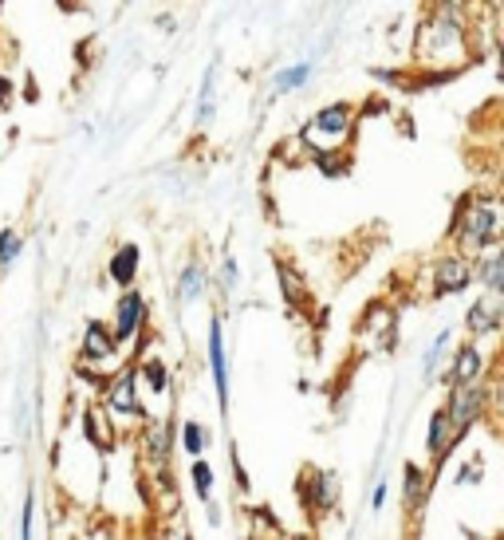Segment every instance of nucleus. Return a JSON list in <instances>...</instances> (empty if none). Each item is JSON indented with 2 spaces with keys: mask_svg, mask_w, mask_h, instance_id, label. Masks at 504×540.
<instances>
[{
  "mask_svg": "<svg viewBox=\"0 0 504 540\" xmlns=\"http://www.w3.org/2000/svg\"><path fill=\"white\" fill-rule=\"evenodd\" d=\"M469 56H473V48H469L465 12L453 0H438L414 36V60L434 71V79H449L469 64Z\"/></svg>",
  "mask_w": 504,
  "mask_h": 540,
  "instance_id": "nucleus-1",
  "label": "nucleus"
},
{
  "mask_svg": "<svg viewBox=\"0 0 504 540\" xmlns=\"http://www.w3.org/2000/svg\"><path fill=\"white\" fill-rule=\"evenodd\" d=\"M453 245L461 257H481L501 241V205L497 198H481V194H465L457 213H453V229H449Z\"/></svg>",
  "mask_w": 504,
  "mask_h": 540,
  "instance_id": "nucleus-2",
  "label": "nucleus"
},
{
  "mask_svg": "<svg viewBox=\"0 0 504 540\" xmlns=\"http://www.w3.org/2000/svg\"><path fill=\"white\" fill-rule=\"evenodd\" d=\"M355 123H359V107L347 103V99H335V103H327V107L315 111V119L304 127L300 138H304L312 150H335V146H343V142L351 138Z\"/></svg>",
  "mask_w": 504,
  "mask_h": 540,
  "instance_id": "nucleus-3",
  "label": "nucleus"
},
{
  "mask_svg": "<svg viewBox=\"0 0 504 540\" xmlns=\"http://www.w3.org/2000/svg\"><path fill=\"white\" fill-rule=\"evenodd\" d=\"M489 387L477 379V383H457V387H449V403L441 406L445 410V418H449V426H453V434L461 438V434H469L477 422H481V414H485V406H489Z\"/></svg>",
  "mask_w": 504,
  "mask_h": 540,
  "instance_id": "nucleus-4",
  "label": "nucleus"
},
{
  "mask_svg": "<svg viewBox=\"0 0 504 540\" xmlns=\"http://www.w3.org/2000/svg\"><path fill=\"white\" fill-rule=\"evenodd\" d=\"M103 410H107L111 418H119V422H138V418H146V406H142V395H138V375H134V367L119 371V375L107 383V391H103Z\"/></svg>",
  "mask_w": 504,
  "mask_h": 540,
  "instance_id": "nucleus-5",
  "label": "nucleus"
},
{
  "mask_svg": "<svg viewBox=\"0 0 504 540\" xmlns=\"http://www.w3.org/2000/svg\"><path fill=\"white\" fill-rule=\"evenodd\" d=\"M142 324H146V296L134 292V288H123L119 308H115V328H111V336H115L119 347H126V343H134V339L142 336Z\"/></svg>",
  "mask_w": 504,
  "mask_h": 540,
  "instance_id": "nucleus-6",
  "label": "nucleus"
},
{
  "mask_svg": "<svg viewBox=\"0 0 504 540\" xmlns=\"http://www.w3.org/2000/svg\"><path fill=\"white\" fill-rule=\"evenodd\" d=\"M473 284V261L461 253H449L434 265V296H453Z\"/></svg>",
  "mask_w": 504,
  "mask_h": 540,
  "instance_id": "nucleus-7",
  "label": "nucleus"
},
{
  "mask_svg": "<svg viewBox=\"0 0 504 540\" xmlns=\"http://www.w3.org/2000/svg\"><path fill=\"white\" fill-rule=\"evenodd\" d=\"M209 371H213V387H217V406L221 414L229 410V355H225V332L221 320H209Z\"/></svg>",
  "mask_w": 504,
  "mask_h": 540,
  "instance_id": "nucleus-8",
  "label": "nucleus"
},
{
  "mask_svg": "<svg viewBox=\"0 0 504 540\" xmlns=\"http://www.w3.org/2000/svg\"><path fill=\"white\" fill-rule=\"evenodd\" d=\"M501 292H485L481 300H473V308L465 312V328L473 332V339H485V336H497L501 332Z\"/></svg>",
  "mask_w": 504,
  "mask_h": 540,
  "instance_id": "nucleus-9",
  "label": "nucleus"
},
{
  "mask_svg": "<svg viewBox=\"0 0 504 540\" xmlns=\"http://www.w3.org/2000/svg\"><path fill=\"white\" fill-rule=\"evenodd\" d=\"M142 454L154 470H166L170 466V454H174V422L158 418V422H146L142 430Z\"/></svg>",
  "mask_w": 504,
  "mask_h": 540,
  "instance_id": "nucleus-10",
  "label": "nucleus"
},
{
  "mask_svg": "<svg viewBox=\"0 0 504 540\" xmlns=\"http://www.w3.org/2000/svg\"><path fill=\"white\" fill-rule=\"evenodd\" d=\"M115 355H119V343L111 336V328L91 320L83 328V363H115Z\"/></svg>",
  "mask_w": 504,
  "mask_h": 540,
  "instance_id": "nucleus-11",
  "label": "nucleus"
},
{
  "mask_svg": "<svg viewBox=\"0 0 504 540\" xmlns=\"http://www.w3.org/2000/svg\"><path fill=\"white\" fill-rule=\"evenodd\" d=\"M481 375H485V355H481V347H477V343H461L457 355H453V363H449V387H457V383H477Z\"/></svg>",
  "mask_w": 504,
  "mask_h": 540,
  "instance_id": "nucleus-12",
  "label": "nucleus"
},
{
  "mask_svg": "<svg viewBox=\"0 0 504 540\" xmlns=\"http://www.w3.org/2000/svg\"><path fill=\"white\" fill-rule=\"evenodd\" d=\"M83 434H87V442L95 446V450H115V442H119V430L111 426V414L103 410V406H87L83 410Z\"/></svg>",
  "mask_w": 504,
  "mask_h": 540,
  "instance_id": "nucleus-13",
  "label": "nucleus"
},
{
  "mask_svg": "<svg viewBox=\"0 0 504 540\" xmlns=\"http://www.w3.org/2000/svg\"><path fill=\"white\" fill-rule=\"evenodd\" d=\"M138 265H142V249H138L134 241H126V245L115 249L111 265H107V276H111L119 288H130V284L138 280Z\"/></svg>",
  "mask_w": 504,
  "mask_h": 540,
  "instance_id": "nucleus-14",
  "label": "nucleus"
},
{
  "mask_svg": "<svg viewBox=\"0 0 504 540\" xmlns=\"http://www.w3.org/2000/svg\"><path fill=\"white\" fill-rule=\"evenodd\" d=\"M217 115V64H209L201 75V91H197V107H193V123L209 127Z\"/></svg>",
  "mask_w": 504,
  "mask_h": 540,
  "instance_id": "nucleus-15",
  "label": "nucleus"
},
{
  "mask_svg": "<svg viewBox=\"0 0 504 540\" xmlns=\"http://www.w3.org/2000/svg\"><path fill=\"white\" fill-rule=\"evenodd\" d=\"M457 442V434H453V426H449V418H445V410H434L430 414V434H426V450L441 458V454H449V446Z\"/></svg>",
  "mask_w": 504,
  "mask_h": 540,
  "instance_id": "nucleus-16",
  "label": "nucleus"
},
{
  "mask_svg": "<svg viewBox=\"0 0 504 540\" xmlns=\"http://www.w3.org/2000/svg\"><path fill=\"white\" fill-rule=\"evenodd\" d=\"M473 280L485 284V292H504V253L493 245L481 265H473Z\"/></svg>",
  "mask_w": 504,
  "mask_h": 540,
  "instance_id": "nucleus-17",
  "label": "nucleus"
},
{
  "mask_svg": "<svg viewBox=\"0 0 504 540\" xmlns=\"http://www.w3.org/2000/svg\"><path fill=\"white\" fill-rule=\"evenodd\" d=\"M134 375L154 391V395H166L170 391V367L158 359V355H150V359H142L138 367H134Z\"/></svg>",
  "mask_w": 504,
  "mask_h": 540,
  "instance_id": "nucleus-18",
  "label": "nucleus"
},
{
  "mask_svg": "<svg viewBox=\"0 0 504 540\" xmlns=\"http://www.w3.org/2000/svg\"><path fill=\"white\" fill-rule=\"evenodd\" d=\"M312 71H315V64L312 60H304V64H288L284 71H276V91L280 95H288V91H300V87H308L312 83Z\"/></svg>",
  "mask_w": 504,
  "mask_h": 540,
  "instance_id": "nucleus-19",
  "label": "nucleus"
},
{
  "mask_svg": "<svg viewBox=\"0 0 504 540\" xmlns=\"http://www.w3.org/2000/svg\"><path fill=\"white\" fill-rule=\"evenodd\" d=\"M205 296V269L197 265V261H189L186 269H182V280H178V300L182 304H193V300H201Z\"/></svg>",
  "mask_w": 504,
  "mask_h": 540,
  "instance_id": "nucleus-20",
  "label": "nucleus"
},
{
  "mask_svg": "<svg viewBox=\"0 0 504 540\" xmlns=\"http://www.w3.org/2000/svg\"><path fill=\"white\" fill-rule=\"evenodd\" d=\"M308 481H312V505L323 513V509H331L335 505V497H339V481H335V473H308Z\"/></svg>",
  "mask_w": 504,
  "mask_h": 540,
  "instance_id": "nucleus-21",
  "label": "nucleus"
},
{
  "mask_svg": "<svg viewBox=\"0 0 504 540\" xmlns=\"http://www.w3.org/2000/svg\"><path fill=\"white\" fill-rule=\"evenodd\" d=\"M363 332H375V336H382L386 347H390V339H394V312H390L386 304H371L367 316H363Z\"/></svg>",
  "mask_w": 504,
  "mask_h": 540,
  "instance_id": "nucleus-22",
  "label": "nucleus"
},
{
  "mask_svg": "<svg viewBox=\"0 0 504 540\" xmlns=\"http://www.w3.org/2000/svg\"><path fill=\"white\" fill-rule=\"evenodd\" d=\"M402 497H406V509H422V501H426V473H422V466H406V473H402Z\"/></svg>",
  "mask_w": 504,
  "mask_h": 540,
  "instance_id": "nucleus-23",
  "label": "nucleus"
},
{
  "mask_svg": "<svg viewBox=\"0 0 504 540\" xmlns=\"http://www.w3.org/2000/svg\"><path fill=\"white\" fill-rule=\"evenodd\" d=\"M315 166H319V174H327V178H339V174H347V150L343 146H335V150H315Z\"/></svg>",
  "mask_w": 504,
  "mask_h": 540,
  "instance_id": "nucleus-24",
  "label": "nucleus"
},
{
  "mask_svg": "<svg viewBox=\"0 0 504 540\" xmlns=\"http://www.w3.org/2000/svg\"><path fill=\"white\" fill-rule=\"evenodd\" d=\"M178 434H182V446H186L189 458H201V454H205L209 434H205V426H201V422H193V418H189V422H182V430H178Z\"/></svg>",
  "mask_w": 504,
  "mask_h": 540,
  "instance_id": "nucleus-25",
  "label": "nucleus"
},
{
  "mask_svg": "<svg viewBox=\"0 0 504 540\" xmlns=\"http://www.w3.org/2000/svg\"><path fill=\"white\" fill-rule=\"evenodd\" d=\"M24 253V237L16 229H0V269H12Z\"/></svg>",
  "mask_w": 504,
  "mask_h": 540,
  "instance_id": "nucleus-26",
  "label": "nucleus"
},
{
  "mask_svg": "<svg viewBox=\"0 0 504 540\" xmlns=\"http://www.w3.org/2000/svg\"><path fill=\"white\" fill-rule=\"evenodd\" d=\"M280 288H284V296H288L292 304H304V296H308V288H304L300 272L292 269V265H280Z\"/></svg>",
  "mask_w": 504,
  "mask_h": 540,
  "instance_id": "nucleus-27",
  "label": "nucleus"
},
{
  "mask_svg": "<svg viewBox=\"0 0 504 540\" xmlns=\"http://www.w3.org/2000/svg\"><path fill=\"white\" fill-rule=\"evenodd\" d=\"M189 477H193V493H197L201 501H209V493H213V466L197 458V462L189 466Z\"/></svg>",
  "mask_w": 504,
  "mask_h": 540,
  "instance_id": "nucleus-28",
  "label": "nucleus"
},
{
  "mask_svg": "<svg viewBox=\"0 0 504 540\" xmlns=\"http://www.w3.org/2000/svg\"><path fill=\"white\" fill-rule=\"evenodd\" d=\"M445 347H449V332H441V336H434V343L426 347V359H422V371H426V379H434V375H438Z\"/></svg>",
  "mask_w": 504,
  "mask_h": 540,
  "instance_id": "nucleus-29",
  "label": "nucleus"
},
{
  "mask_svg": "<svg viewBox=\"0 0 504 540\" xmlns=\"http://www.w3.org/2000/svg\"><path fill=\"white\" fill-rule=\"evenodd\" d=\"M237 280H241L237 261H233V257H225V261H221V288H225V292H233V288H237Z\"/></svg>",
  "mask_w": 504,
  "mask_h": 540,
  "instance_id": "nucleus-30",
  "label": "nucleus"
},
{
  "mask_svg": "<svg viewBox=\"0 0 504 540\" xmlns=\"http://www.w3.org/2000/svg\"><path fill=\"white\" fill-rule=\"evenodd\" d=\"M32 509H36V501L28 497L24 501V521H20V540H32Z\"/></svg>",
  "mask_w": 504,
  "mask_h": 540,
  "instance_id": "nucleus-31",
  "label": "nucleus"
},
{
  "mask_svg": "<svg viewBox=\"0 0 504 540\" xmlns=\"http://www.w3.org/2000/svg\"><path fill=\"white\" fill-rule=\"evenodd\" d=\"M12 95H16V91H12V79L0 71V107H8V103H12Z\"/></svg>",
  "mask_w": 504,
  "mask_h": 540,
  "instance_id": "nucleus-32",
  "label": "nucleus"
},
{
  "mask_svg": "<svg viewBox=\"0 0 504 540\" xmlns=\"http://www.w3.org/2000/svg\"><path fill=\"white\" fill-rule=\"evenodd\" d=\"M477 477H481V466H473V462H469L465 470L457 473V485H465V481H477Z\"/></svg>",
  "mask_w": 504,
  "mask_h": 540,
  "instance_id": "nucleus-33",
  "label": "nucleus"
},
{
  "mask_svg": "<svg viewBox=\"0 0 504 540\" xmlns=\"http://www.w3.org/2000/svg\"><path fill=\"white\" fill-rule=\"evenodd\" d=\"M382 501H386V485L378 481V485H375V493H371V505H375V509H382Z\"/></svg>",
  "mask_w": 504,
  "mask_h": 540,
  "instance_id": "nucleus-34",
  "label": "nucleus"
},
{
  "mask_svg": "<svg viewBox=\"0 0 504 540\" xmlns=\"http://www.w3.org/2000/svg\"><path fill=\"white\" fill-rule=\"evenodd\" d=\"M158 24H162V32H174V28H178L174 16H158Z\"/></svg>",
  "mask_w": 504,
  "mask_h": 540,
  "instance_id": "nucleus-35",
  "label": "nucleus"
},
{
  "mask_svg": "<svg viewBox=\"0 0 504 540\" xmlns=\"http://www.w3.org/2000/svg\"><path fill=\"white\" fill-rule=\"evenodd\" d=\"M126 4H130V0H126Z\"/></svg>",
  "mask_w": 504,
  "mask_h": 540,
  "instance_id": "nucleus-36",
  "label": "nucleus"
}]
</instances>
